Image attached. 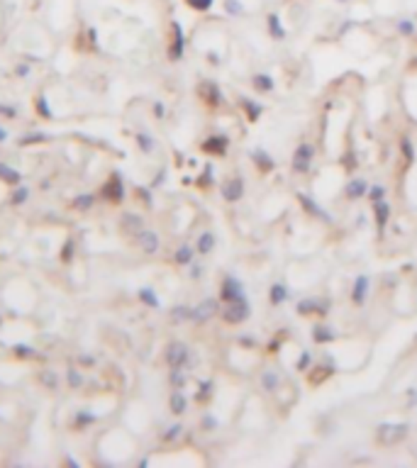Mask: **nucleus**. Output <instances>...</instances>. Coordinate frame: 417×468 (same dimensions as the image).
<instances>
[{"mask_svg": "<svg viewBox=\"0 0 417 468\" xmlns=\"http://www.w3.org/2000/svg\"><path fill=\"white\" fill-rule=\"evenodd\" d=\"M191 317H193V307H188V305L173 307V315H171L173 322H188Z\"/></svg>", "mask_w": 417, "mask_h": 468, "instance_id": "bb28decb", "label": "nucleus"}, {"mask_svg": "<svg viewBox=\"0 0 417 468\" xmlns=\"http://www.w3.org/2000/svg\"><path fill=\"white\" fill-rule=\"evenodd\" d=\"M169 405H171V412L173 414H183L188 410V400H186V395L181 393V388H176L171 393V400H169Z\"/></svg>", "mask_w": 417, "mask_h": 468, "instance_id": "aec40b11", "label": "nucleus"}, {"mask_svg": "<svg viewBox=\"0 0 417 468\" xmlns=\"http://www.w3.org/2000/svg\"><path fill=\"white\" fill-rule=\"evenodd\" d=\"M171 30H173V44L171 49H169V56H171V61H178L183 59V52H186V34H183V27L178 22H171Z\"/></svg>", "mask_w": 417, "mask_h": 468, "instance_id": "9d476101", "label": "nucleus"}, {"mask_svg": "<svg viewBox=\"0 0 417 468\" xmlns=\"http://www.w3.org/2000/svg\"><path fill=\"white\" fill-rule=\"evenodd\" d=\"M252 159H254V164L259 166V171H271V168L276 166V161H273L271 156H268L264 149H254L252 151Z\"/></svg>", "mask_w": 417, "mask_h": 468, "instance_id": "6ab92c4d", "label": "nucleus"}, {"mask_svg": "<svg viewBox=\"0 0 417 468\" xmlns=\"http://www.w3.org/2000/svg\"><path fill=\"white\" fill-rule=\"evenodd\" d=\"M225 10L230 12V15H242V3H237V0H225Z\"/></svg>", "mask_w": 417, "mask_h": 468, "instance_id": "e433bc0d", "label": "nucleus"}, {"mask_svg": "<svg viewBox=\"0 0 417 468\" xmlns=\"http://www.w3.org/2000/svg\"><path fill=\"white\" fill-rule=\"evenodd\" d=\"M142 300L147 302V305H151V307H159V300H156V296H154V291H149V288H145V291H142Z\"/></svg>", "mask_w": 417, "mask_h": 468, "instance_id": "c9c22d12", "label": "nucleus"}, {"mask_svg": "<svg viewBox=\"0 0 417 468\" xmlns=\"http://www.w3.org/2000/svg\"><path fill=\"white\" fill-rule=\"evenodd\" d=\"M220 315H222V320H225L227 324H242L249 320V315H252V305H249L246 298L235 300V302H225V307H222Z\"/></svg>", "mask_w": 417, "mask_h": 468, "instance_id": "7ed1b4c3", "label": "nucleus"}, {"mask_svg": "<svg viewBox=\"0 0 417 468\" xmlns=\"http://www.w3.org/2000/svg\"><path fill=\"white\" fill-rule=\"evenodd\" d=\"M308 364H310V354H308V351H303V356H300V361H298V371H305V368H308Z\"/></svg>", "mask_w": 417, "mask_h": 468, "instance_id": "4c0bfd02", "label": "nucleus"}, {"mask_svg": "<svg viewBox=\"0 0 417 468\" xmlns=\"http://www.w3.org/2000/svg\"><path fill=\"white\" fill-rule=\"evenodd\" d=\"M213 388H215L213 381L198 383V393H195V400H198V403H208V400L213 398Z\"/></svg>", "mask_w": 417, "mask_h": 468, "instance_id": "a878e982", "label": "nucleus"}, {"mask_svg": "<svg viewBox=\"0 0 417 468\" xmlns=\"http://www.w3.org/2000/svg\"><path fill=\"white\" fill-rule=\"evenodd\" d=\"M181 434H183V425H171V427H169V432L164 434V439L166 441H173V439H178Z\"/></svg>", "mask_w": 417, "mask_h": 468, "instance_id": "f704fd0d", "label": "nucleus"}, {"mask_svg": "<svg viewBox=\"0 0 417 468\" xmlns=\"http://www.w3.org/2000/svg\"><path fill=\"white\" fill-rule=\"evenodd\" d=\"M139 244H142V249H145L147 254H154L156 249H159V237H156L154 232H145L142 239H139Z\"/></svg>", "mask_w": 417, "mask_h": 468, "instance_id": "393cba45", "label": "nucleus"}, {"mask_svg": "<svg viewBox=\"0 0 417 468\" xmlns=\"http://www.w3.org/2000/svg\"><path fill=\"white\" fill-rule=\"evenodd\" d=\"M198 186H203V188H208V186H213V166H205V171H203V176L198 178Z\"/></svg>", "mask_w": 417, "mask_h": 468, "instance_id": "473e14b6", "label": "nucleus"}, {"mask_svg": "<svg viewBox=\"0 0 417 468\" xmlns=\"http://www.w3.org/2000/svg\"><path fill=\"white\" fill-rule=\"evenodd\" d=\"M198 96L203 98L205 102H208V105H220V102H222V91H220V86L215 81H203L198 86Z\"/></svg>", "mask_w": 417, "mask_h": 468, "instance_id": "ddd939ff", "label": "nucleus"}, {"mask_svg": "<svg viewBox=\"0 0 417 468\" xmlns=\"http://www.w3.org/2000/svg\"><path fill=\"white\" fill-rule=\"evenodd\" d=\"M298 200H300V205H303L305 210L310 212L312 217H320V220H322V222H327V225H330V222H332L330 212H327L320 203H315V200H312L308 193H298Z\"/></svg>", "mask_w": 417, "mask_h": 468, "instance_id": "f8f14e48", "label": "nucleus"}, {"mask_svg": "<svg viewBox=\"0 0 417 468\" xmlns=\"http://www.w3.org/2000/svg\"><path fill=\"white\" fill-rule=\"evenodd\" d=\"M139 144L145 146L147 151H151V149H154V142H151V140H149V137H147V135H142V137H139Z\"/></svg>", "mask_w": 417, "mask_h": 468, "instance_id": "58836bf2", "label": "nucleus"}, {"mask_svg": "<svg viewBox=\"0 0 417 468\" xmlns=\"http://www.w3.org/2000/svg\"><path fill=\"white\" fill-rule=\"evenodd\" d=\"M166 364L171 368H188L193 364V351L183 342H171L166 346Z\"/></svg>", "mask_w": 417, "mask_h": 468, "instance_id": "f03ea898", "label": "nucleus"}, {"mask_svg": "<svg viewBox=\"0 0 417 468\" xmlns=\"http://www.w3.org/2000/svg\"><path fill=\"white\" fill-rule=\"evenodd\" d=\"M171 386L173 388L186 386V368H171Z\"/></svg>", "mask_w": 417, "mask_h": 468, "instance_id": "c85d7f7f", "label": "nucleus"}, {"mask_svg": "<svg viewBox=\"0 0 417 468\" xmlns=\"http://www.w3.org/2000/svg\"><path fill=\"white\" fill-rule=\"evenodd\" d=\"M369 198H371V203L385 200V188H383V186H374V188L369 190Z\"/></svg>", "mask_w": 417, "mask_h": 468, "instance_id": "72a5a7b5", "label": "nucleus"}, {"mask_svg": "<svg viewBox=\"0 0 417 468\" xmlns=\"http://www.w3.org/2000/svg\"><path fill=\"white\" fill-rule=\"evenodd\" d=\"M259 383H261V388L266 393H276L278 386H281V378H278V371L266 368V371H261V376H259Z\"/></svg>", "mask_w": 417, "mask_h": 468, "instance_id": "dca6fc26", "label": "nucleus"}, {"mask_svg": "<svg viewBox=\"0 0 417 468\" xmlns=\"http://www.w3.org/2000/svg\"><path fill=\"white\" fill-rule=\"evenodd\" d=\"M242 108L246 110V118L252 120V122H257L259 120V115H261V105L259 102H254V100H249V98H242Z\"/></svg>", "mask_w": 417, "mask_h": 468, "instance_id": "b1692460", "label": "nucleus"}, {"mask_svg": "<svg viewBox=\"0 0 417 468\" xmlns=\"http://www.w3.org/2000/svg\"><path fill=\"white\" fill-rule=\"evenodd\" d=\"M332 307V302L327 298H305V300L298 302V312L300 315H327Z\"/></svg>", "mask_w": 417, "mask_h": 468, "instance_id": "423d86ee", "label": "nucleus"}, {"mask_svg": "<svg viewBox=\"0 0 417 468\" xmlns=\"http://www.w3.org/2000/svg\"><path fill=\"white\" fill-rule=\"evenodd\" d=\"M217 300H213V298H205L203 302H198V305H193V317L191 322H208V320H213L215 315H217Z\"/></svg>", "mask_w": 417, "mask_h": 468, "instance_id": "0eeeda50", "label": "nucleus"}, {"mask_svg": "<svg viewBox=\"0 0 417 468\" xmlns=\"http://www.w3.org/2000/svg\"><path fill=\"white\" fill-rule=\"evenodd\" d=\"M342 3H344V0H342Z\"/></svg>", "mask_w": 417, "mask_h": 468, "instance_id": "a19ab883", "label": "nucleus"}, {"mask_svg": "<svg viewBox=\"0 0 417 468\" xmlns=\"http://www.w3.org/2000/svg\"><path fill=\"white\" fill-rule=\"evenodd\" d=\"M203 427L210 432V430H215V427H217V422H215L213 417H210V414H205V417H203Z\"/></svg>", "mask_w": 417, "mask_h": 468, "instance_id": "ea45409f", "label": "nucleus"}, {"mask_svg": "<svg viewBox=\"0 0 417 468\" xmlns=\"http://www.w3.org/2000/svg\"><path fill=\"white\" fill-rule=\"evenodd\" d=\"M268 300H271V305H284L288 300V288L284 283H273L271 291H268Z\"/></svg>", "mask_w": 417, "mask_h": 468, "instance_id": "a211bd4d", "label": "nucleus"}, {"mask_svg": "<svg viewBox=\"0 0 417 468\" xmlns=\"http://www.w3.org/2000/svg\"><path fill=\"white\" fill-rule=\"evenodd\" d=\"M312 339H315L317 344H332V342L337 339V332L332 327H327V324H317V327L312 329Z\"/></svg>", "mask_w": 417, "mask_h": 468, "instance_id": "f3484780", "label": "nucleus"}, {"mask_svg": "<svg viewBox=\"0 0 417 468\" xmlns=\"http://www.w3.org/2000/svg\"><path fill=\"white\" fill-rule=\"evenodd\" d=\"M193 256H195V254H193V249L191 247H181L176 252V264L178 266H188L193 261Z\"/></svg>", "mask_w": 417, "mask_h": 468, "instance_id": "cd10ccee", "label": "nucleus"}, {"mask_svg": "<svg viewBox=\"0 0 417 468\" xmlns=\"http://www.w3.org/2000/svg\"><path fill=\"white\" fill-rule=\"evenodd\" d=\"M374 215H376V227H378V232L383 234L385 225H388V220H391V205L385 203V200L374 203Z\"/></svg>", "mask_w": 417, "mask_h": 468, "instance_id": "4468645a", "label": "nucleus"}, {"mask_svg": "<svg viewBox=\"0 0 417 468\" xmlns=\"http://www.w3.org/2000/svg\"><path fill=\"white\" fill-rule=\"evenodd\" d=\"M410 434V425L407 422H383L376 427V444L381 447H396L400 441L407 439Z\"/></svg>", "mask_w": 417, "mask_h": 468, "instance_id": "f257e3e1", "label": "nucleus"}, {"mask_svg": "<svg viewBox=\"0 0 417 468\" xmlns=\"http://www.w3.org/2000/svg\"><path fill=\"white\" fill-rule=\"evenodd\" d=\"M227 146H230V140L225 135H213L200 144V149L205 154H213V156H225L227 154Z\"/></svg>", "mask_w": 417, "mask_h": 468, "instance_id": "1a4fd4ad", "label": "nucleus"}, {"mask_svg": "<svg viewBox=\"0 0 417 468\" xmlns=\"http://www.w3.org/2000/svg\"><path fill=\"white\" fill-rule=\"evenodd\" d=\"M213 3H215V0H188V5H191L193 10H200V12L210 10V8H213Z\"/></svg>", "mask_w": 417, "mask_h": 468, "instance_id": "2f4dec72", "label": "nucleus"}, {"mask_svg": "<svg viewBox=\"0 0 417 468\" xmlns=\"http://www.w3.org/2000/svg\"><path fill=\"white\" fill-rule=\"evenodd\" d=\"M220 193H222V198H225L227 203H237V200H242V195H244V181H242L239 176L227 178V181H222V186H220Z\"/></svg>", "mask_w": 417, "mask_h": 468, "instance_id": "6e6552de", "label": "nucleus"}, {"mask_svg": "<svg viewBox=\"0 0 417 468\" xmlns=\"http://www.w3.org/2000/svg\"><path fill=\"white\" fill-rule=\"evenodd\" d=\"M396 30L400 34H405V37H412V34H415V22L412 20H398Z\"/></svg>", "mask_w": 417, "mask_h": 468, "instance_id": "7c9ffc66", "label": "nucleus"}, {"mask_svg": "<svg viewBox=\"0 0 417 468\" xmlns=\"http://www.w3.org/2000/svg\"><path fill=\"white\" fill-rule=\"evenodd\" d=\"M366 193H369V183H366L364 178H352L347 183V188H344V195H347L349 200L364 198Z\"/></svg>", "mask_w": 417, "mask_h": 468, "instance_id": "2eb2a0df", "label": "nucleus"}, {"mask_svg": "<svg viewBox=\"0 0 417 468\" xmlns=\"http://www.w3.org/2000/svg\"><path fill=\"white\" fill-rule=\"evenodd\" d=\"M244 296V283H242L237 276H225L222 278V285H220V300L222 302H235L242 300Z\"/></svg>", "mask_w": 417, "mask_h": 468, "instance_id": "20e7f679", "label": "nucleus"}, {"mask_svg": "<svg viewBox=\"0 0 417 468\" xmlns=\"http://www.w3.org/2000/svg\"><path fill=\"white\" fill-rule=\"evenodd\" d=\"M273 86H276V83H273V78L268 74H257V76H254V88H257L259 93H271Z\"/></svg>", "mask_w": 417, "mask_h": 468, "instance_id": "5701e85b", "label": "nucleus"}, {"mask_svg": "<svg viewBox=\"0 0 417 468\" xmlns=\"http://www.w3.org/2000/svg\"><path fill=\"white\" fill-rule=\"evenodd\" d=\"M195 249H198V254H210L215 249V234L213 232H203L198 237V244H195Z\"/></svg>", "mask_w": 417, "mask_h": 468, "instance_id": "4be33fe9", "label": "nucleus"}, {"mask_svg": "<svg viewBox=\"0 0 417 468\" xmlns=\"http://www.w3.org/2000/svg\"><path fill=\"white\" fill-rule=\"evenodd\" d=\"M369 288H371L369 276H366V274L356 276V280H354V285H352V302H354V305H364L366 296H369Z\"/></svg>", "mask_w": 417, "mask_h": 468, "instance_id": "9b49d317", "label": "nucleus"}, {"mask_svg": "<svg viewBox=\"0 0 417 468\" xmlns=\"http://www.w3.org/2000/svg\"><path fill=\"white\" fill-rule=\"evenodd\" d=\"M312 159H315V146L308 144V142H300L293 151V171L308 173L312 166Z\"/></svg>", "mask_w": 417, "mask_h": 468, "instance_id": "39448f33", "label": "nucleus"}, {"mask_svg": "<svg viewBox=\"0 0 417 468\" xmlns=\"http://www.w3.org/2000/svg\"><path fill=\"white\" fill-rule=\"evenodd\" d=\"M400 151H403V156H405V161L412 164V159H415V149H412V142L407 140V137H403L400 140Z\"/></svg>", "mask_w": 417, "mask_h": 468, "instance_id": "c756f323", "label": "nucleus"}, {"mask_svg": "<svg viewBox=\"0 0 417 468\" xmlns=\"http://www.w3.org/2000/svg\"><path fill=\"white\" fill-rule=\"evenodd\" d=\"M266 22H268V32H271L273 39H286V30H284V25H281V17H278L276 12H271Z\"/></svg>", "mask_w": 417, "mask_h": 468, "instance_id": "412c9836", "label": "nucleus"}]
</instances>
